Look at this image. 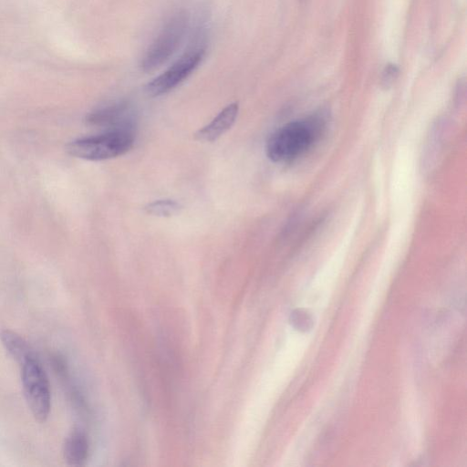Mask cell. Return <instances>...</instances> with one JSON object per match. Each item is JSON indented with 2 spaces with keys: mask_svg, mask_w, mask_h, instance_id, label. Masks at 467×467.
Wrapping results in <instances>:
<instances>
[{
  "mask_svg": "<svg viewBox=\"0 0 467 467\" xmlns=\"http://www.w3.org/2000/svg\"><path fill=\"white\" fill-rule=\"evenodd\" d=\"M318 120H295L280 127L266 141L267 157L272 161L284 162L306 152L320 133L322 124Z\"/></svg>",
  "mask_w": 467,
  "mask_h": 467,
  "instance_id": "obj_1",
  "label": "cell"
},
{
  "mask_svg": "<svg viewBox=\"0 0 467 467\" xmlns=\"http://www.w3.org/2000/svg\"><path fill=\"white\" fill-rule=\"evenodd\" d=\"M133 143L132 130H113L72 140L66 146V151L78 159L104 161L125 154Z\"/></svg>",
  "mask_w": 467,
  "mask_h": 467,
  "instance_id": "obj_2",
  "label": "cell"
},
{
  "mask_svg": "<svg viewBox=\"0 0 467 467\" xmlns=\"http://www.w3.org/2000/svg\"><path fill=\"white\" fill-rule=\"evenodd\" d=\"M189 15L184 11L173 14L162 26L145 51L140 67L153 71L165 64L177 51L189 28Z\"/></svg>",
  "mask_w": 467,
  "mask_h": 467,
  "instance_id": "obj_3",
  "label": "cell"
},
{
  "mask_svg": "<svg viewBox=\"0 0 467 467\" xmlns=\"http://www.w3.org/2000/svg\"><path fill=\"white\" fill-rule=\"evenodd\" d=\"M21 381L26 402L39 422L48 418L51 409V392L48 379L36 355L22 363Z\"/></svg>",
  "mask_w": 467,
  "mask_h": 467,
  "instance_id": "obj_4",
  "label": "cell"
},
{
  "mask_svg": "<svg viewBox=\"0 0 467 467\" xmlns=\"http://www.w3.org/2000/svg\"><path fill=\"white\" fill-rule=\"evenodd\" d=\"M202 41L195 42L170 67L146 86L150 97L163 95L183 82L201 64L205 55Z\"/></svg>",
  "mask_w": 467,
  "mask_h": 467,
  "instance_id": "obj_5",
  "label": "cell"
},
{
  "mask_svg": "<svg viewBox=\"0 0 467 467\" xmlns=\"http://www.w3.org/2000/svg\"><path fill=\"white\" fill-rule=\"evenodd\" d=\"M88 124L113 130H132V112L129 105L117 103L97 109L87 117Z\"/></svg>",
  "mask_w": 467,
  "mask_h": 467,
  "instance_id": "obj_6",
  "label": "cell"
},
{
  "mask_svg": "<svg viewBox=\"0 0 467 467\" xmlns=\"http://www.w3.org/2000/svg\"><path fill=\"white\" fill-rule=\"evenodd\" d=\"M238 110V103L229 104L209 124L200 129L194 134V138L205 142L216 140L234 125Z\"/></svg>",
  "mask_w": 467,
  "mask_h": 467,
  "instance_id": "obj_7",
  "label": "cell"
},
{
  "mask_svg": "<svg viewBox=\"0 0 467 467\" xmlns=\"http://www.w3.org/2000/svg\"><path fill=\"white\" fill-rule=\"evenodd\" d=\"M88 455V441L86 434L79 429L72 431L65 440L63 456L70 466H81Z\"/></svg>",
  "mask_w": 467,
  "mask_h": 467,
  "instance_id": "obj_8",
  "label": "cell"
},
{
  "mask_svg": "<svg viewBox=\"0 0 467 467\" xmlns=\"http://www.w3.org/2000/svg\"><path fill=\"white\" fill-rule=\"evenodd\" d=\"M0 340L7 353L19 364L35 355L29 344L14 331H1Z\"/></svg>",
  "mask_w": 467,
  "mask_h": 467,
  "instance_id": "obj_9",
  "label": "cell"
},
{
  "mask_svg": "<svg viewBox=\"0 0 467 467\" xmlns=\"http://www.w3.org/2000/svg\"><path fill=\"white\" fill-rule=\"evenodd\" d=\"M181 209V203L171 199L154 201L144 207L148 214L158 217H171L177 214Z\"/></svg>",
  "mask_w": 467,
  "mask_h": 467,
  "instance_id": "obj_10",
  "label": "cell"
},
{
  "mask_svg": "<svg viewBox=\"0 0 467 467\" xmlns=\"http://www.w3.org/2000/svg\"><path fill=\"white\" fill-rule=\"evenodd\" d=\"M398 68L394 65H389L386 67L385 71L383 73V82L386 85H389V83L393 82V80L396 78L398 75Z\"/></svg>",
  "mask_w": 467,
  "mask_h": 467,
  "instance_id": "obj_11",
  "label": "cell"
}]
</instances>
